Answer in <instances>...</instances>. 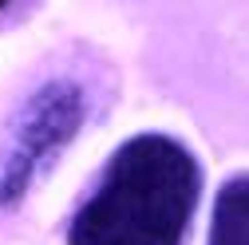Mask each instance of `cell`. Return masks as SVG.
<instances>
[{
    "instance_id": "3957f363",
    "label": "cell",
    "mask_w": 249,
    "mask_h": 245,
    "mask_svg": "<svg viewBox=\"0 0 249 245\" xmlns=\"http://www.w3.org/2000/svg\"><path fill=\"white\" fill-rule=\"evenodd\" d=\"M206 245H249V174H233L217 186Z\"/></svg>"
},
{
    "instance_id": "6da1fadb",
    "label": "cell",
    "mask_w": 249,
    "mask_h": 245,
    "mask_svg": "<svg viewBox=\"0 0 249 245\" xmlns=\"http://www.w3.org/2000/svg\"><path fill=\"white\" fill-rule=\"evenodd\" d=\"M202 166L170 135H135L68 222V245H186Z\"/></svg>"
},
{
    "instance_id": "277c9868",
    "label": "cell",
    "mask_w": 249,
    "mask_h": 245,
    "mask_svg": "<svg viewBox=\"0 0 249 245\" xmlns=\"http://www.w3.org/2000/svg\"><path fill=\"white\" fill-rule=\"evenodd\" d=\"M4 4H8V0H0V8H4Z\"/></svg>"
},
{
    "instance_id": "7a4b0ae2",
    "label": "cell",
    "mask_w": 249,
    "mask_h": 245,
    "mask_svg": "<svg viewBox=\"0 0 249 245\" xmlns=\"http://www.w3.org/2000/svg\"><path fill=\"white\" fill-rule=\"evenodd\" d=\"M83 119H87V99L68 79L44 83L20 107L4 139V150H0V210H12L32 194V186L55 166L64 146L75 139Z\"/></svg>"
}]
</instances>
